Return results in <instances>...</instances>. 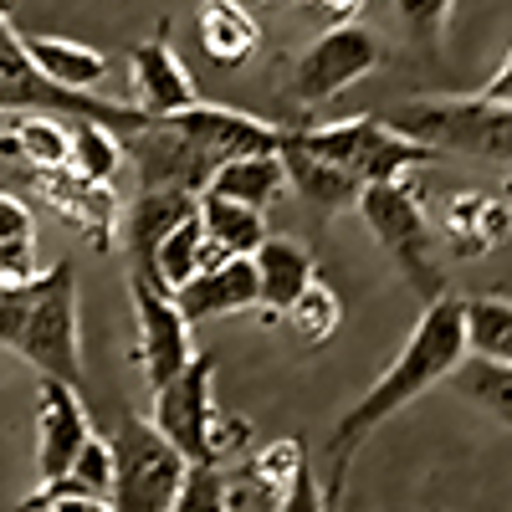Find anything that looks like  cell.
<instances>
[{
    "instance_id": "cell-28",
    "label": "cell",
    "mask_w": 512,
    "mask_h": 512,
    "mask_svg": "<svg viewBox=\"0 0 512 512\" xmlns=\"http://www.w3.org/2000/svg\"><path fill=\"white\" fill-rule=\"evenodd\" d=\"M169 512H226V472L221 466H185V482Z\"/></svg>"
},
{
    "instance_id": "cell-10",
    "label": "cell",
    "mask_w": 512,
    "mask_h": 512,
    "mask_svg": "<svg viewBox=\"0 0 512 512\" xmlns=\"http://www.w3.org/2000/svg\"><path fill=\"white\" fill-rule=\"evenodd\" d=\"M384 57L379 36L359 21H344V26H328L313 47L297 57L292 67V93L297 103H328L349 88V82H359L364 72H374Z\"/></svg>"
},
{
    "instance_id": "cell-33",
    "label": "cell",
    "mask_w": 512,
    "mask_h": 512,
    "mask_svg": "<svg viewBox=\"0 0 512 512\" xmlns=\"http://www.w3.org/2000/svg\"><path fill=\"white\" fill-rule=\"evenodd\" d=\"M41 267H36V236H21V241H0V287H21L31 282Z\"/></svg>"
},
{
    "instance_id": "cell-25",
    "label": "cell",
    "mask_w": 512,
    "mask_h": 512,
    "mask_svg": "<svg viewBox=\"0 0 512 512\" xmlns=\"http://www.w3.org/2000/svg\"><path fill=\"white\" fill-rule=\"evenodd\" d=\"M6 159H26L36 169H62L67 164V123H57L52 113H26L16 118V128L0 139Z\"/></svg>"
},
{
    "instance_id": "cell-27",
    "label": "cell",
    "mask_w": 512,
    "mask_h": 512,
    "mask_svg": "<svg viewBox=\"0 0 512 512\" xmlns=\"http://www.w3.org/2000/svg\"><path fill=\"white\" fill-rule=\"evenodd\" d=\"M292 323V333L303 338V344H328V338L338 333V323H344V303L333 297V287H323L318 277L292 297V308L282 313Z\"/></svg>"
},
{
    "instance_id": "cell-6",
    "label": "cell",
    "mask_w": 512,
    "mask_h": 512,
    "mask_svg": "<svg viewBox=\"0 0 512 512\" xmlns=\"http://www.w3.org/2000/svg\"><path fill=\"white\" fill-rule=\"evenodd\" d=\"M0 113H52V118H93L113 134H128V128H144L149 113H139L134 103H108L77 88H57L47 82L21 52V31L6 21L0 11Z\"/></svg>"
},
{
    "instance_id": "cell-18",
    "label": "cell",
    "mask_w": 512,
    "mask_h": 512,
    "mask_svg": "<svg viewBox=\"0 0 512 512\" xmlns=\"http://www.w3.org/2000/svg\"><path fill=\"white\" fill-rule=\"evenodd\" d=\"M21 52L41 77L57 82V88L93 93L108 77V57L98 47H88V41H72V36H21Z\"/></svg>"
},
{
    "instance_id": "cell-3",
    "label": "cell",
    "mask_w": 512,
    "mask_h": 512,
    "mask_svg": "<svg viewBox=\"0 0 512 512\" xmlns=\"http://www.w3.org/2000/svg\"><path fill=\"white\" fill-rule=\"evenodd\" d=\"M287 149L308 154V159H323L333 169L354 175L359 185H384V180H405V169H420V164H436L441 154L425 149L405 134H395L390 123L379 118H344V123H318V128H282Z\"/></svg>"
},
{
    "instance_id": "cell-31",
    "label": "cell",
    "mask_w": 512,
    "mask_h": 512,
    "mask_svg": "<svg viewBox=\"0 0 512 512\" xmlns=\"http://www.w3.org/2000/svg\"><path fill=\"white\" fill-rule=\"evenodd\" d=\"M272 512H328V507H323V487H318V477H313V461H308V456L292 466V477H287L282 492L272 497Z\"/></svg>"
},
{
    "instance_id": "cell-21",
    "label": "cell",
    "mask_w": 512,
    "mask_h": 512,
    "mask_svg": "<svg viewBox=\"0 0 512 512\" xmlns=\"http://www.w3.org/2000/svg\"><path fill=\"white\" fill-rule=\"evenodd\" d=\"M282 190H287V175H282L277 154L226 159V164H216V175L205 180V195H221V200H236V205H251V210H267Z\"/></svg>"
},
{
    "instance_id": "cell-2",
    "label": "cell",
    "mask_w": 512,
    "mask_h": 512,
    "mask_svg": "<svg viewBox=\"0 0 512 512\" xmlns=\"http://www.w3.org/2000/svg\"><path fill=\"white\" fill-rule=\"evenodd\" d=\"M0 349H16L41 379L82 390V328H77V272L52 262L21 287H0Z\"/></svg>"
},
{
    "instance_id": "cell-1",
    "label": "cell",
    "mask_w": 512,
    "mask_h": 512,
    "mask_svg": "<svg viewBox=\"0 0 512 512\" xmlns=\"http://www.w3.org/2000/svg\"><path fill=\"white\" fill-rule=\"evenodd\" d=\"M461 354H466V349H461V297L441 292V297H431V303H425L420 323H415L410 338H405V349L395 354L390 369L374 379V390H369L354 410L338 415L333 436H328L333 482H328V502H323V507L338 502V487H344V472H349L354 446H359L369 431H379V425L390 420L395 410H405L410 400H420L431 384L451 379V374L461 369Z\"/></svg>"
},
{
    "instance_id": "cell-24",
    "label": "cell",
    "mask_w": 512,
    "mask_h": 512,
    "mask_svg": "<svg viewBox=\"0 0 512 512\" xmlns=\"http://www.w3.org/2000/svg\"><path fill=\"white\" fill-rule=\"evenodd\" d=\"M123 164V149H118V134L93 118H72L67 128V169L93 185H108Z\"/></svg>"
},
{
    "instance_id": "cell-9",
    "label": "cell",
    "mask_w": 512,
    "mask_h": 512,
    "mask_svg": "<svg viewBox=\"0 0 512 512\" xmlns=\"http://www.w3.org/2000/svg\"><path fill=\"white\" fill-rule=\"evenodd\" d=\"M118 149L134 159L139 190H190V195H200L205 180L216 175V159H210L185 134L175 113H169V118H149L144 128L118 134Z\"/></svg>"
},
{
    "instance_id": "cell-12",
    "label": "cell",
    "mask_w": 512,
    "mask_h": 512,
    "mask_svg": "<svg viewBox=\"0 0 512 512\" xmlns=\"http://www.w3.org/2000/svg\"><path fill=\"white\" fill-rule=\"evenodd\" d=\"M93 436L88 410H82L77 390L62 379H41L36 384V466H41V482L67 477L72 456L82 451V441Z\"/></svg>"
},
{
    "instance_id": "cell-22",
    "label": "cell",
    "mask_w": 512,
    "mask_h": 512,
    "mask_svg": "<svg viewBox=\"0 0 512 512\" xmlns=\"http://www.w3.org/2000/svg\"><path fill=\"white\" fill-rule=\"evenodd\" d=\"M195 216H200L205 241L221 246L226 256H251L256 246L267 241V221H262V210H251V205H236V200H221V195L200 190Z\"/></svg>"
},
{
    "instance_id": "cell-23",
    "label": "cell",
    "mask_w": 512,
    "mask_h": 512,
    "mask_svg": "<svg viewBox=\"0 0 512 512\" xmlns=\"http://www.w3.org/2000/svg\"><path fill=\"white\" fill-rule=\"evenodd\" d=\"M461 349L487 364L512 359V303L502 292L492 297H466L461 303Z\"/></svg>"
},
{
    "instance_id": "cell-14",
    "label": "cell",
    "mask_w": 512,
    "mask_h": 512,
    "mask_svg": "<svg viewBox=\"0 0 512 512\" xmlns=\"http://www.w3.org/2000/svg\"><path fill=\"white\" fill-rule=\"evenodd\" d=\"M195 200L200 195H190V190H139L128 205H118V236H123V251L134 262V272H149L154 246L185 216H195Z\"/></svg>"
},
{
    "instance_id": "cell-4",
    "label": "cell",
    "mask_w": 512,
    "mask_h": 512,
    "mask_svg": "<svg viewBox=\"0 0 512 512\" xmlns=\"http://www.w3.org/2000/svg\"><path fill=\"white\" fill-rule=\"evenodd\" d=\"M379 123H390L395 134L436 149V154H482V159H507V134L512 113L507 103H492L487 93L472 98H425V103H400Z\"/></svg>"
},
{
    "instance_id": "cell-13",
    "label": "cell",
    "mask_w": 512,
    "mask_h": 512,
    "mask_svg": "<svg viewBox=\"0 0 512 512\" xmlns=\"http://www.w3.org/2000/svg\"><path fill=\"white\" fill-rule=\"evenodd\" d=\"M200 93L180 62V52L169 47V21L154 31V41H139L134 47V108L149 118H169L195 108Z\"/></svg>"
},
{
    "instance_id": "cell-36",
    "label": "cell",
    "mask_w": 512,
    "mask_h": 512,
    "mask_svg": "<svg viewBox=\"0 0 512 512\" xmlns=\"http://www.w3.org/2000/svg\"><path fill=\"white\" fill-rule=\"evenodd\" d=\"M272 497H277V492H267L262 482H256V512H272Z\"/></svg>"
},
{
    "instance_id": "cell-17",
    "label": "cell",
    "mask_w": 512,
    "mask_h": 512,
    "mask_svg": "<svg viewBox=\"0 0 512 512\" xmlns=\"http://www.w3.org/2000/svg\"><path fill=\"white\" fill-rule=\"evenodd\" d=\"M251 267H256V308H267L272 318H282L292 308V297L318 277L313 251L292 236H267L251 251Z\"/></svg>"
},
{
    "instance_id": "cell-26",
    "label": "cell",
    "mask_w": 512,
    "mask_h": 512,
    "mask_svg": "<svg viewBox=\"0 0 512 512\" xmlns=\"http://www.w3.org/2000/svg\"><path fill=\"white\" fill-rule=\"evenodd\" d=\"M200 246H205L200 216H185L175 231H169V236L154 246V256H149V272H144V277H154L164 292L185 287V282L200 272Z\"/></svg>"
},
{
    "instance_id": "cell-32",
    "label": "cell",
    "mask_w": 512,
    "mask_h": 512,
    "mask_svg": "<svg viewBox=\"0 0 512 512\" xmlns=\"http://www.w3.org/2000/svg\"><path fill=\"white\" fill-rule=\"evenodd\" d=\"M451 6H456V0H395L400 21H405V26H410L415 36H425V41H441Z\"/></svg>"
},
{
    "instance_id": "cell-20",
    "label": "cell",
    "mask_w": 512,
    "mask_h": 512,
    "mask_svg": "<svg viewBox=\"0 0 512 512\" xmlns=\"http://www.w3.org/2000/svg\"><path fill=\"white\" fill-rule=\"evenodd\" d=\"M277 159H282V175H287L292 195L303 200V205H313L318 216H333V210L354 205L359 190H364L354 175H344V169H333V164H323V159H308V154H297V149H287V144H277Z\"/></svg>"
},
{
    "instance_id": "cell-5",
    "label": "cell",
    "mask_w": 512,
    "mask_h": 512,
    "mask_svg": "<svg viewBox=\"0 0 512 512\" xmlns=\"http://www.w3.org/2000/svg\"><path fill=\"white\" fill-rule=\"evenodd\" d=\"M108 456H113V487H108L113 512H169L190 461L144 415H123L113 425Z\"/></svg>"
},
{
    "instance_id": "cell-8",
    "label": "cell",
    "mask_w": 512,
    "mask_h": 512,
    "mask_svg": "<svg viewBox=\"0 0 512 512\" xmlns=\"http://www.w3.org/2000/svg\"><path fill=\"white\" fill-rule=\"evenodd\" d=\"M210 379H216V354H190V364L154 390V431L175 446L190 466H221L210 431H216V405H210Z\"/></svg>"
},
{
    "instance_id": "cell-29",
    "label": "cell",
    "mask_w": 512,
    "mask_h": 512,
    "mask_svg": "<svg viewBox=\"0 0 512 512\" xmlns=\"http://www.w3.org/2000/svg\"><path fill=\"white\" fill-rule=\"evenodd\" d=\"M21 512H113V502L98 492H82L72 477H52L36 487V497L21 502Z\"/></svg>"
},
{
    "instance_id": "cell-30",
    "label": "cell",
    "mask_w": 512,
    "mask_h": 512,
    "mask_svg": "<svg viewBox=\"0 0 512 512\" xmlns=\"http://www.w3.org/2000/svg\"><path fill=\"white\" fill-rule=\"evenodd\" d=\"M67 477H72L82 492L108 497V487H113V456H108V441H98V436L82 441V451H77L72 466H67Z\"/></svg>"
},
{
    "instance_id": "cell-16",
    "label": "cell",
    "mask_w": 512,
    "mask_h": 512,
    "mask_svg": "<svg viewBox=\"0 0 512 512\" xmlns=\"http://www.w3.org/2000/svg\"><path fill=\"white\" fill-rule=\"evenodd\" d=\"M36 190H47V200L62 210V216L72 226H82L98 251H113V236H118V195L108 185H93V180H82L72 175V169H36Z\"/></svg>"
},
{
    "instance_id": "cell-7",
    "label": "cell",
    "mask_w": 512,
    "mask_h": 512,
    "mask_svg": "<svg viewBox=\"0 0 512 512\" xmlns=\"http://www.w3.org/2000/svg\"><path fill=\"white\" fill-rule=\"evenodd\" d=\"M359 216L364 226L390 246L395 267L410 277V287L431 303V297L446 292V267H441V251H436V236H431V221H425L420 200L410 195L405 180H384V185H364L359 190Z\"/></svg>"
},
{
    "instance_id": "cell-19",
    "label": "cell",
    "mask_w": 512,
    "mask_h": 512,
    "mask_svg": "<svg viewBox=\"0 0 512 512\" xmlns=\"http://www.w3.org/2000/svg\"><path fill=\"white\" fill-rule=\"evenodd\" d=\"M195 26H200V52L221 67H241L262 47V26H256V16L241 0H205Z\"/></svg>"
},
{
    "instance_id": "cell-11",
    "label": "cell",
    "mask_w": 512,
    "mask_h": 512,
    "mask_svg": "<svg viewBox=\"0 0 512 512\" xmlns=\"http://www.w3.org/2000/svg\"><path fill=\"white\" fill-rule=\"evenodd\" d=\"M128 297H134V313H139V364H144L149 390H159V384H169L195 354L190 323L175 308V297L144 272H128Z\"/></svg>"
},
{
    "instance_id": "cell-15",
    "label": "cell",
    "mask_w": 512,
    "mask_h": 512,
    "mask_svg": "<svg viewBox=\"0 0 512 512\" xmlns=\"http://www.w3.org/2000/svg\"><path fill=\"white\" fill-rule=\"evenodd\" d=\"M169 297H175V308L185 313V323H205V318H221V313L256 308V267H251V256H226L221 267L195 272Z\"/></svg>"
},
{
    "instance_id": "cell-35",
    "label": "cell",
    "mask_w": 512,
    "mask_h": 512,
    "mask_svg": "<svg viewBox=\"0 0 512 512\" xmlns=\"http://www.w3.org/2000/svg\"><path fill=\"white\" fill-rule=\"evenodd\" d=\"M308 6H313L318 16H328V26H344V21H354V16H359L364 0H308Z\"/></svg>"
},
{
    "instance_id": "cell-34",
    "label": "cell",
    "mask_w": 512,
    "mask_h": 512,
    "mask_svg": "<svg viewBox=\"0 0 512 512\" xmlns=\"http://www.w3.org/2000/svg\"><path fill=\"white\" fill-rule=\"evenodd\" d=\"M21 236H36V221L21 195L0 190V241H21Z\"/></svg>"
}]
</instances>
